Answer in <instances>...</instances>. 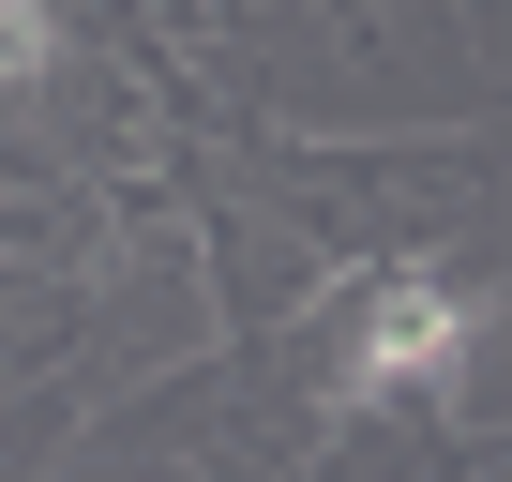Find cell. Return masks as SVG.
<instances>
[{
	"instance_id": "cell-1",
	"label": "cell",
	"mask_w": 512,
	"mask_h": 482,
	"mask_svg": "<svg viewBox=\"0 0 512 482\" xmlns=\"http://www.w3.org/2000/svg\"><path fill=\"white\" fill-rule=\"evenodd\" d=\"M467 332H482V302H467L452 272H377V287L347 302V347H332V407H377V392H437V377L467 362Z\"/></svg>"
},
{
	"instance_id": "cell-2",
	"label": "cell",
	"mask_w": 512,
	"mask_h": 482,
	"mask_svg": "<svg viewBox=\"0 0 512 482\" xmlns=\"http://www.w3.org/2000/svg\"><path fill=\"white\" fill-rule=\"evenodd\" d=\"M61 61V16H0V76H46Z\"/></svg>"
}]
</instances>
